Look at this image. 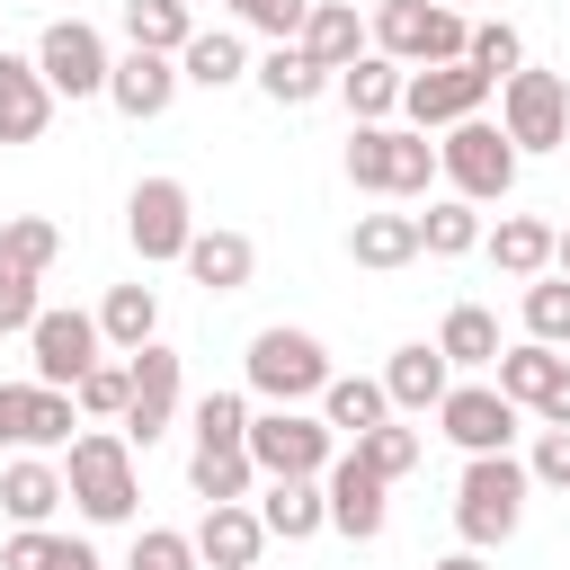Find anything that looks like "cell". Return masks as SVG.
Segmentation results:
<instances>
[{"label": "cell", "mask_w": 570, "mask_h": 570, "mask_svg": "<svg viewBox=\"0 0 570 570\" xmlns=\"http://www.w3.org/2000/svg\"><path fill=\"white\" fill-rule=\"evenodd\" d=\"M178 80H196V89H232V80H249V45H240L232 27H196L187 53H178Z\"/></svg>", "instance_id": "31"}, {"label": "cell", "mask_w": 570, "mask_h": 570, "mask_svg": "<svg viewBox=\"0 0 570 570\" xmlns=\"http://www.w3.org/2000/svg\"><path fill=\"white\" fill-rule=\"evenodd\" d=\"M27 62H36V80H45L53 98H107V62H116V53H107V36H98L89 18H53Z\"/></svg>", "instance_id": "9"}, {"label": "cell", "mask_w": 570, "mask_h": 570, "mask_svg": "<svg viewBox=\"0 0 570 570\" xmlns=\"http://www.w3.org/2000/svg\"><path fill=\"white\" fill-rule=\"evenodd\" d=\"M499 312H481V303H454L445 312V330H436V356L445 365H499Z\"/></svg>", "instance_id": "36"}, {"label": "cell", "mask_w": 570, "mask_h": 570, "mask_svg": "<svg viewBox=\"0 0 570 570\" xmlns=\"http://www.w3.org/2000/svg\"><path fill=\"white\" fill-rule=\"evenodd\" d=\"M534 419H543V428H570V365H561V383L543 392V410H534Z\"/></svg>", "instance_id": "48"}, {"label": "cell", "mask_w": 570, "mask_h": 570, "mask_svg": "<svg viewBox=\"0 0 570 570\" xmlns=\"http://www.w3.org/2000/svg\"><path fill=\"white\" fill-rule=\"evenodd\" d=\"M258 525H267V543H312V534L330 525V499H321V481H267V499H258Z\"/></svg>", "instance_id": "27"}, {"label": "cell", "mask_w": 570, "mask_h": 570, "mask_svg": "<svg viewBox=\"0 0 570 570\" xmlns=\"http://www.w3.org/2000/svg\"><path fill=\"white\" fill-rule=\"evenodd\" d=\"M525 338L534 347H570V276H534L525 285Z\"/></svg>", "instance_id": "40"}, {"label": "cell", "mask_w": 570, "mask_h": 570, "mask_svg": "<svg viewBox=\"0 0 570 570\" xmlns=\"http://www.w3.org/2000/svg\"><path fill=\"white\" fill-rule=\"evenodd\" d=\"M187 490H196L205 508H232V499H249V490H258V463H249V445H196V454H187Z\"/></svg>", "instance_id": "30"}, {"label": "cell", "mask_w": 570, "mask_h": 570, "mask_svg": "<svg viewBox=\"0 0 570 570\" xmlns=\"http://www.w3.org/2000/svg\"><path fill=\"white\" fill-rule=\"evenodd\" d=\"M249 80H258V98H267V107H312V98L330 89V71H321L303 45H267V53L249 62Z\"/></svg>", "instance_id": "24"}, {"label": "cell", "mask_w": 570, "mask_h": 570, "mask_svg": "<svg viewBox=\"0 0 570 570\" xmlns=\"http://www.w3.org/2000/svg\"><path fill=\"white\" fill-rule=\"evenodd\" d=\"M347 258L356 267H410L419 258V214H356L347 223Z\"/></svg>", "instance_id": "32"}, {"label": "cell", "mask_w": 570, "mask_h": 570, "mask_svg": "<svg viewBox=\"0 0 570 570\" xmlns=\"http://www.w3.org/2000/svg\"><path fill=\"white\" fill-rule=\"evenodd\" d=\"M107 98H116V116H134V125H151V116H169V98H178V62L169 53H116L107 62Z\"/></svg>", "instance_id": "17"}, {"label": "cell", "mask_w": 570, "mask_h": 570, "mask_svg": "<svg viewBox=\"0 0 570 570\" xmlns=\"http://www.w3.org/2000/svg\"><path fill=\"white\" fill-rule=\"evenodd\" d=\"M125 383H134V392H125V419H116L125 445L169 436V419H178V347H160V338L134 347V356H125Z\"/></svg>", "instance_id": "14"}, {"label": "cell", "mask_w": 570, "mask_h": 570, "mask_svg": "<svg viewBox=\"0 0 570 570\" xmlns=\"http://www.w3.org/2000/svg\"><path fill=\"white\" fill-rule=\"evenodd\" d=\"M383 419H392V401H383V383H374V374H330V383H321V428H330V436H347V445H356V436H365V428H383Z\"/></svg>", "instance_id": "26"}, {"label": "cell", "mask_w": 570, "mask_h": 570, "mask_svg": "<svg viewBox=\"0 0 570 570\" xmlns=\"http://www.w3.org/2000/svg\"><path fill=\"white\" fill-rule=\"evenodd\" d=\"M499 98V80L490 71H472V62H428V71H410L401 80V116H410V134H445V125H463V116H481Z\"/></svg>", "instance_id": "12"}, {"label": "cell", "mask_w": 570, "mask_h": 570, "mask_svg": "<svg viewBox=\"0 0 570 570\" xmlns=\"http://www.w3.org/2000/svg\"><path fill=\"white\" fill-rule=\"evenodd\" d=\"M232 18H240L249 36H276V45H294V36H303V18H312V0H232Z\"/></svg>", "instance_id": "44"}, {"label": "cell", "mask_w": 570, "mask_h": 570, "mask_svg": "<svg viewBox=\"0 0 570 570\" xmlns=\"http://www.w3.org/2000/svg\"><path fill=\"white\" fill-rule=\"evenodd\" d=\"M463 36H472V18H463V9H445V0H383V9H374V27H365V45H374L383 62H401V71L463 62Z\"/></svg>", "instance_id": "3"}, {"label": "cell", "mask_w": 570, "mask_h": 570, "mask_svg": "<svg viewBox=\"0 0 570 570\" xmlns=\"http://www.w3.org/2000/svg\"><path fill=\"white\" fill-rule=\"evenodd\" d=\"M383 490H392V481H374V472H365L356 454H338V463L321 472V499H330V525H338L347 543H374V534H383V517H392V508H383Z\"/></svg>", "instance_id": "16"}, {"label": "cell", "mask_w": 570, "mask_h": 570, "mask_svg": "<svg viewBox=\"0 0 570 570\" xmlns=\"http://www.w3.org/2000/svg\"><path fill=\"white\" fill-rule=\"evenodd\" d=\"M98 312H36L27 321V365H36V383H53V392H71L89 365H98Z\"/></svg>", "instance_id": "13"}, {"label": "cell", "mask_w": 570, "mask_h": 570, "mask_svg": "<svg viewBox=\"0 0 570 570\" xmlns=\"http://www.w3.org/2000/svg\"><path fill=\"white\" fill-rule=\"evenodd\" d=\"M0 570H98V552L80 534H53V525H18L0 543Z\"/></svg>", "instance_id": "35"}, {"label": "cell", "mask_w": 570, "mask_h": 570, "mask_svg": "<svg viewBox=\"0 0 570 570\" xmlns=\"http://www.w3.org/2000/svg\"><path fill=\"white\" fill-rule=\"evenodd\" d=\"M18 419H27V383H0V445H18Z\"/></svg>", "instance_id": "47"}, {"label": "cell", "mask_w": 570, "mask_h": 570, "mask_svg": "<svg viewBox=\"0 0 570 570\" xmlns=\"http://www.w3.org/2000/svg\"><path fill=\"white\" fill-rule=\"evenodd\" d=\"M125 240L142 249V267L187 258V240H196V196H187V178H142V187L125 196Z\"/></svg>", "instance_id": "10"}, {"label": "cell", "mask_w": 570, "mask_h": 570, "mask_svg": "<svg viewBox=\"0 0 570 570\" xmlns=\"http://www.w3.org/2000/svg\"><path fill=\"white\" fill-rule=\"evenodd\" d=\"M374 383H383V401H392V410H436V401L454 392V365H445L428 338H410V347H392V365H383Z\"/></svg>", "instance_id": "20"}, {"label": "cell", "mask_w": 570, "mask_h": 570, "mask_svg": "<svg viewBox=\"0 0 570 570\" xmlns=\"http://www.w3.org/2000/svg\"><path fill=\"white\" fill-rule=\"evenodd\" d=\"M436 570H481V552H445V561H436Z\"/></svg>", "instance_id": "50"}, {"label": "cell", "mask_w": 570, "mask_h": 570, "mask_svg": "<svg viewBox=\"0 0 570 570\" xmlns=\"http://www.w3.org/2000/svg\"><path fill=\"white\" fill-rule=\"evenodd\" d=\"M445 9H463V0H445Z\"/></svg>", "instance_id": "51"}, {"label": "cell", "mask_w": 570, "mask_h": 570, "mask_svg": "<svg viewBox=\"0 0 570 570\" xmlns=\"http://www.w3.org/2000/svg\"><path fill=\"white\" fill-rule=\"evenodd\" d=\"M517 401L499 392V383H454L445 401H436V428L463 445V454H508V436H517Z\"/></svg>", "instance_id": "15"}, {"label": "cell", "mask_w": 570, "mask_h": 570, "mask_svg": "<svg viewBox=\"0 0 570 570\" xmlns=\"http://www.w3.org/2000/svg\"><path fill=\"white\" fill-rule=\"evenodd\" d=\"M436 178H445L463 205H499V196L517 187V142H508L490 116H463V125H445V142H436Z\"/></svg>", "instance_id": "5"}, {"label": "cell", "mask_w": 570, "mask_h": 570, "mask_svg": "<svg viewBox=\"0 0 570 570\" xmlns=\"http://www.w3.org/2000/svg\"><path fill=\"white\" fill-rule=\"evenodd\" d=\"M321 383H330V347L312 338V330H258L249 338V392L267 401V410H303V401H321Z\"/></svg>", "instance_id": "6"}, {"label": "cell", "mask_w": 570, "mask_h": 570, "mask_svg": "<svg viewBox=\"0 0 570 570\" xmlns=\"http://www.w3.org/2000/svg\"><path fill=\"white\" fill-rule=\"evenodd\" d=\"M125 570H205V561H196V543H187L178 525H142V534H134V561H125Z\"/></svg>", "instance_id": "45"}, {"label": "cell", "mask_w": 570, "mask_h": 570, "mask_svg": "<svg viewBox=\"0 0 570 570\" xmlns=\"http://www.w3.org/2000/svg\"><path fill=\"white\" fill-rule=\"evenodd\" d=\"M125 392H134V383H125V365H107V356H98V365L71 383V410H80V419H125Z\"/></svg>", "instance_id": "42"}, {"label": "cell", "mask_w": 570, "mask_h": 570, "mask_svg": "<svg viewBox=\"0 0 570 570\" xmlns=\"http://www.w3.org/2000/svg\"><path fill=\"white\" fill-rule=\"evenodd\" d=\"M463 62L490 71V80H508V71H525V36H517L508 18H481V27L463 36Z\"/></svg>", "instance_id": "41"}, {"label": "cell", "mask_w": 570, "mask_h": 570, "mask_svg": "<svg viewBox=\"0 0 570 570\" xmlns=\"http://www.w3.org/2000/svg\"><path fill=\"white\" fill-rule=\"evenodd\" d=\"M561 347H534V338H517V347H499V365H490V383L517 401V410H543V392L561 383Z\"/></svg>", "instance_id": "29"}, {"label": "cell", "mask_w": 570, "mask_h": 570, "mask_svg": "<svg viewBox=\"0 0 570 570\" xmlns=\"http://www.w3.org/2000/svg\"><path fill=\"white\" fill-rule=\"evenodd\" d=\"M196 445H249V401L240 392H205L196 401Z\"/></svg>", "instance_id": "43"}, {"label": "cell", "mask_w": 570, "mask_h": 570, "mask_svg": "<svg viewBox=\"0 0 570 570\" xmlns=\"http://www.w3.org/2000/svg\"><path fill=\"white\" fill-rule=\"evenodd\" d=\"M53 125V89L36 80L27 53H0V142H36Z\"/></svg>", "instance_id": "22"}, {"label": "cell", "mask_w": 570, "mask_h": 570, "mask_svg": "<svg viewBox=\"0 0 570 570\" xmlns=\"http://www.w3.org/2000/svg\"><path fill=\"white\" fill-rule=\"evenodd\" d=\"M62 499H71L89 525H125V517L142 508V481H134V445H125V428H89V436H71Z\"/></svg>", "instance_id": "1"}, {"label": "cell", "mask_w": 570, "mask_h": 570, "mask_svg": "<svg viewBox=\"0 0 570 570\" xmlns=\"http://www.w3.org/2000/svg\"><path fill=\"white\" fill-rule=\"evenodd\" d=\"M98 338H107L116 356L151 347V338H160V294H151V285H107V303H98Z\"/></svg>", "instance_id": "28"}, {"label": "cell", "mask_w": 570, "mask_h": 570, "mask_svg": "<svg viewBox=\"0 0 570 570\" xmlns=\"http://www.w3.org/2000/svg\"><path fill=\"white\" fill-rule=\"evenodd\" d=\"M53 249H62V232H53L45 214L0 223V330H27V321L45 312V303H36V285H45Z\"/></svg>", "instance_id": "11"}, {"label": "cell", "mask_w": 570, "mask_h": 570, "mask_svg": "<svg viewBox=\"0 0 570 570\" xmlns=\"http://www.w3.org/2000/svg\"><path fill=\"white\" fill-rule=\"evenodd\" d=\"M552 276H570V223H552Z\"/></svg>", "instance_id": "49"}, {"label": "cell", "mask_w": 570, "mask_h": 570, "mask_svg": "<svg viewBox=\"0 0 570 570\" xmlns=\"http://www.w3.org/2000/svg\"><path fill=\"white\" fill-rule=\"evenodd\" d=\"M71 428H80L71 392H53V383H27V419H18V445H71Z\"/></svg>", "instance_id": "38"}, {"label": "cell", "mask_w": 570, "mask_h": 570, "mask_svg": "<svg viewBox=\"0 0 570 570\" xmlns=\"http://www.w3.org/2000/svg\"><path fill=\"white\" fill-rule=\"evenodd\" d=\"M347 454H356V463H365L374 481H401V472L419 463V428H401V419H383V428H365V436H356Z\"/></svg>", "instance_id": "39"}, {"label": "cell", "mask_w": 570, "mask_h": 570, "mask_svg": "<svg viewBox=\"0 0 570 570\" xmlns=\"http://www.w3.org/2000/svg\"><path fill=\"white\" fill-rule=\"evenodd\" d=\"M481 249H490L517 285L552 276V223H543V214H499V232H481Z\"/></svg>", "instance_id": "25"}, {"label": "cell", "mask_w": 570, "mask_h": 570, "mask_svg": "<svg viewBox=\"0 0 570 570\" xmlns=\"http://www.w3.org/2000/svg\"><path fill=\"white\" fill-rule=\"evenodd\" d=\"M419 249H428V258H463V249H481V214H472L463 196H436V205L419 214Z\"/></svg>", "instance_id": "37"}, {"label": "cell", "mask_w": 570, "mask_h": 570, "mask_svg": "<svg viewBox=\"0 0 570 570\" xmlns=\"http://www.w3.org/2000/svg\"><path fill=\"white\" fill-rule=\"evenodd\" d=\"M187 543H196V561H205V570H258L267 525H258V508H249V499H232V508H205Z\"/></svg>", "instance_id": "18"}, {"label": "cell", "mask_w": 570, "mask_h": 570, "mask_svg": "<svg viewBox=\"0 0 570 570\" xmlns=\"http://www.w3.org/2000/svg\"><path fill=\"white\" fill-rule=\"evenodd\" d=\"M525 481H543V490H570V428H543V436H534V454H525Z\"/></svg>", "instance_id": "46"}, {"label": "cell", "mask_w": 570, "mask_h": 570, "mask_svg": "<svg viewBox=\"0 0 570 570\" xmlns=\"http://www.w3.org/2000/svg\"><path fill=\"white\" fill-rule=\"evenodd\" d=\"M0 53H9V45H0Z\"/></svg>", "instance_id": "52"}, {"label": "cell", "mask_w": 570, "mask_h": 570, "mask_svg": "<svg viewBox=\"0 0 570 570\" xmlns=\"http://www.w3.org/2000/svg\"><path fill=\"white\" fill-rule=\"evenodd\" d=\"M0 508H9L18 525H45V517L62 508V463H45V454H18V463L0 472Z\"/></svg>", "instance_id": "33"}, {"label": "cell", "mask_w": 570, "mask_h": 570, "mask_svg": "<svg viewBox=\"0 0 570 570\" xmlns=\"http://www.w3.org/2000/svg\"><path fill=\"white\" fill-rule=\"evenodd\" d=\"M178 267H187L205 294H240V285L258 276V249H249V232H232V223H214V232L196 223V240H187V258H178Z\"/></svg>", "instance_id": "19"}, {"label": "cell", "mask_w": 570, "mask_h": 570, "mask_svg": "<svg viewBox=\"0 0 570 570\" xmlns=\"http://www.w3.org/2000/svg\"><path fill=\"white\" fill-rule=\"evenodd\" d=\"M330 445L338 436L312 410H249V463H258V481H321L338 463Z\"/></svg>", "instance_id": "8"}, {"label": "cell", "mask_w": 570, "mask_h": 570, "mask_svg": "<svg viewBox=\"0 0 570 570\" xmlns=\"http://www.w3.org/2000/svg\"><path fill=\"white\" fill-rule=\"evenodd\" d=\"M347 178H356L365 196H428L436 142L410 134V125H356V134H347Z\"/></svg>", "instance_id": "4"}, {"label": "cell", "mask_w": 570, "mask_h": 570, "mask_svg": "<svg viewBox=\"0 0 570 570\" xmlns=\"http://www.w3.org/2000/svg\"><path fill=\"white\" fill-rule=\"evenodd\" d=\"M294 45H303V53H312L330 80H338L356 53H374V45H365V18H356V0H312V18H303V36H294Z\"/></svg>", "instance_id": "21"}, {"label": "cell", "mask_w": 570, "mask_h": 570, "mask_svg": "<svg viewBox=\"0 0 570 570\" xmlns=\"http://www.w3.org/2000/svg\"><path fill=\"white\" fill-rule=\"evenodd\" d=\"M187 36H196V18H187V0H125V45L134 53H187Z\"/></svg>", "instance_id": "34"}, {"label": "cell", "mask_w": 570, "mask_h": 570, "mask_svg": "<svg viewBox=\"0 0 570 570\" xmlns=\"http://www.w3.org/2000/svg\"><path fill=\"white\" fill-rule=\"evenodd\" d=\"M401 80H410L401 62H383V53H356V62H347L330 89L347 98V116H356V125H392V116H401Z\"/></svg>", "instance_id": "23"}, {"label": "cell", "mask_w": 570, "mask_h": 570, "mask_svg": "<svg viewBox=\"0 0 570 570\" xmlns=\"http://www.w3.org/2000/svg\"><path fill=\"white\" fill-rule=\"evenodd\" d=\"M525 463L517 454H463V481H454V534L463 552H490L525 525Z\"/></svg>", "instance_id": "2"}, {"label": "cell", "mask_w": 570, "mask_h": 570, "mask_svg": "<svg viewBox=\"0 0 570 570\" xmlns=\"http://www.w3.org/2000/svg\"><path fill=\"white\" fill-rule=\"evenodd\" d=\"M499 134L517 142V160H525V151H561V142H570V80L543 71V62L508 71V80H499Z\"/></svg>", "instance_id": "7"}]
</instances>
